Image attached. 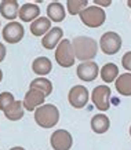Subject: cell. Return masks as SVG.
Listing matches in <instances>:
<instances>
[{"instance_id": "7", "label": "cell", "mask_w": 131, "mask_h": 150, "mask_svg": "<svg viewBox=\"0 0 131 150\" xmlns=\"http://www.w3.org/2000/svg\"><path fill=\"white\" fill-rule=\"evenodd\" d=\"M50 143L54 150H69L73 145V139L69 131L57 129L50 137Z\"/></svg>"}, {"instance_id": "9", "label": "cell", "mask_w": 131, "mask_h": 150, "mask_svg": "<svg viewBox=\"0 0 131 150\" xmlns=\"http://www.w3.org/2000/svg\"><path fill=\"white\" fill-rule=\"evenodd\" d=\"M77 77L80 79L81 81H94L95 79L100 74V68L95 61H87V62H81L76 69Z\"/></svg>"}, {"instance_id": "20", "label": "cell", "mask_w": 131, "mask_h": 150, "mask_svg": "<svg viewBox=\"0 0 131 150\" xmlns=\"http://www.w3.org/2000/svg\"><path fill=\"white\" fill-rule=\"evenodd\" d=\"M100 74H101V79L104 80V83H113L116 81V79L119 77V68L117 65L112 64V62H109V64H105L102 66V69L100 70Z\"/></svg>"}, {"instance_id": "4", "label": "cell", "mask_w": 131, "mask_h": 150, "mask_svg": "<svg viewBox=\"0 0 131 150\" xmlns=\"http://www.w3.org/2000/svg\"><path fill=\"white\" fill-rule=\"evenodd\" d=\"M80 19L87 28H100L104 25L105 19H106V14L98 6H88L80 14Z\"/></svg>"}, {"instance_id": "17", "label": "cell", "mask_w": 131, "mask_h": 150, "mask_svg": "<svg viewBox=\"0 0 131 150\" xmlns=\"http://www.w3.org/2000/svg\"><path fill=\"white\" fill-rule=\"evenodd\" d=\"M110 127V120L105 114H95L91 118V129L95 134H105Z\"/></svg>"}, {"instance_id": "19", "label": "cell", "mask_w": 131, "mask_h": 150, "mask_svg": "<svg viewBox=\"0 0 131 150\" xmlns=\"http://www.w3.org/2000/svg\"><path fill=\"white\" fill-rule=\"evenodd\" d=\"M116 91L124 96H131V73H123L119 74V77L115 81Z\"/></svg>"}, {"instance_id": "15", "label": "cell", "mask_w": 131, "mask_h": 150, "mask_svg": "<svg viewBox=\"0 0 131 150\" xmlns=\"http://www.w3.org/2000/svg\"><path fill=\"white\" fill-rule=\"evenodd\" d=\"M0 14L6 19H15L19 14V6L17 0H3L0 3Z\"/></svg>"}, {"instance_id": "11", "label": "cell", "mask_w": 131, "mask_h": 150, "mask_svg": "<svg viewBox=\"0 0 131 150\" xmlns=\"http://www.w3.org/2000/svg\"><path fill=\"white\" fill-rule=\"evenodd\" d=\"M44 99L46 95L41 91L35 90V88H29V91L25 94V98H23V108L29 112H33L37 108H40L41 105H44Z\"/></svg>"}, {"instance_id": "10", "label": "cell", "mask_w": 131, "mask_h": 150, "mask_svg": "<svg viewBox=\"0 0 131 150\" xmlns=\"http://www.w3.org/2000/svg\"><path fill=\"white\" fill-rule=\"evenodd\" d=\"M23 35H25V28L19 22H15V21L7 23L3 28V39L10 44L19 43L23 39Z\"/></svg>"}, {"instance_id": "21", "label": "cell", "mask_w": 131, "mask_h": 150, "mask_svg": "<svg viewBox=\"0 0 131 150\" xmlns=\"http://www.w3.org/2000/svg\"><path fill=\"white\" fill-rule=\"evenodd\" d=\"M23 103L21 102V100H15L11 106H10L9 109H6L3 113H4V116L9 120H11V121H17V120H21V118L23 117Z\"/></svg>"}, {"instance_id": "24", "label": "cell", "mask_w": 131, "mask_h": 150, "mask_svg": "<svg viewBox=\"0 0 131 150\" xmlns=\"http://www.w3.org/2000/svg\"><path fill=\"white\" fill-rule=\"evenodd\" d=\"M14 102H15V99H14V95L11 92H1L0 94V110L1 112L9 109Z\"/></svg>"}, {"instance_id": "6", "label": "cell", "mask_w": 131, "mask_h": 150, "mask_svg": "<svg viewBox=\"0 0 131 150\" xmlns=\"http://www.w3.org/2000/svg\"><path fill=\"white\" fill-rule=\"evenodd\" d=\"M100 48L106 55L116 54L122 48V37L116 32H106L100 39Z\"/></svg>"}, {"instance_id": "13", "label": "cell", "mask_w": 131, "mask_h": 150, "mask_svg": "<svg viewBox=\"0 0 131 150\" xmlns=\"http://www.w3.org/2000/svg\"><path fill=\"white\" fill-rule=\"evenodd\" d=\"M18 17L22 22H33L40 17V7L36 3H25L19 8Z\"/></svg>"}, {"instance_id": "31", "label": "cell", "mask_w": 131, "mask_h": 150, "mask_svg": "<svg viewBox=\"0 0 131 150\" xmlns=\"http://www.w3.org/2000/svg\"><path fill=\"white\" fill-rule=\"evenodd\" d=\"M130 137H131V127H130Z\"/></svg>"}, {"instance_id": "14", "label": "cell", "mask_w": 131, "mask_h": 150, "mask_svg": "<svg viewBox=\"0 0 131 150\" xmlns=\"http://www.w3.org/2000/svg\"><path fill=\"white\" fill-rule=\"evenodd\" d=\"M51 30V21L47 17H39L36 21L31 23V33L33 36L44 37Z\"/></svg>"}, {"instance_id": "2", "label": "cell", "mask_w": 131, "mask_h": 150, "mask_svg": "<svg viewBox=\"0 0 131 150\" xmlns=\"http://www.w3.org/2000/svg\"><path fill=\"white\" fill-rule=\"evenodd\" d=\"M35 121L41 128H53L59 121V110L53 103L41 105L35 110Z\"/></svg>"}, {"instance_id": "25", "label": "cell", "mask_w": 131, "mask_h": 150, "mask_svg": "<svg viewBox=\"0 0 131 150\" xmlns=\"http://www.w3.org/2000/svg\"><path fill=\"white\" fill-rule=\"evenodd\" d=\"M122 65H123V68L126 69V70L131 72V51H128V52H126V54L123 55Z\"/></svg>"}, {"instance_id": "30", "label": "cell", "mask_w": 131, "mask_h": 150, "mask_svg": "<svg viewBox=\"0 0 131 150\" xmlns=\"http://www.w3.org/2000/svg\"><path fill=\"white\" fill-rule=\"evenodd\" d=\"M127 6H128V7H131V0H128V1H127Z\"/></svg>"}, {"instance_id": "1", "label": "cell", "mask_w": 131, "mask_h": 150, "mask_svg": "<svg viewBox=\"0 0 131 150\" xmlns=\"http://www.w3.org/2000/svg\"><path fill=\"white\" fill-rule=\"evenodd\" d=\"M75 57L81 62L93 61L98 52V44L97 40L88 36H77L72 41Z\"/></svg>"}, {"instance_id": "23", "label": "cell", "mask_w": 131, "mask_h": 150, "mask_svg": "<svg viewBox=\"0 0 131 150\" xmlns=\"http://www.w3.org/2000/svg\"><path fill=\"white\" fill-rule=\"evenodd\" d=\"M87 4H88L87 0H68L66 1V7L70 15H80L87 8Z\"/></svg>"}, {"instance_id": "16", "label": "cell", "mask_w": 131, "mask_h": 150, "mask_svg": "<svg viewBox=\"0 0 131 150\" xmlns=\"http://www.w3.org/2000/svg\"><path fill=\"white\" fill-rule=\"evenodd\" d=\"M47 17L53 22H61V21H63L65 17H66L63 6L61 3H58V1H51L50 4L47 6Z\"/></svg>"}, {"instance_id": "29", "label": "cell", "mask_w": 131, "mask_h": 150, "mask_svg": "<svg viewBox=\"0 0 131 150\" xmlns=\"http://www.w3.org/2000/svg\"><path fill=\"white\" fill-rule=\"evenodd\" d=\"M1 80H3V70L0 69V81H1Z\"/></svg>"}, {"instance_id": "18", "label": "cell", "mask_w": 131, "mask_h": 150, "mask_svg": "<svg viewBox=\"0 0 131 150\" xmlns=\"http://www.w3.org/2000/svg\"><path fill=\"white\" fill-rule=\"evenodd\" d=\"M32 70L39 76H46L53 70V64L47 57H39L32 62Z\"/></svg>"}, {"instance_id": "5", "label": "cell", "mask_w": 131, "mask_h": 150, "mask_svg": "<svg viewBox=\"0 0 131 150\" xmlns=\"http://www.w3.org/2000/svg\"><path fill=\"white\" fill-rule=\"evenodd\" d=\"M110 95H112V91L109 86H97L93 90V94H91V100L93 103L95 105V108L101 112H106V110L110 108Z\"/></svg>"}, {"instance_id": "22", "label": "cell", "mask_w": 131, "mask_h": 150, "mask_svg": "<svg viewBox=\"0 0 131 150\" xmlns=\"http://www.w3.org/2000/svg\"><path fill=\"white\" fill-rule=\"evenodd\" d=\"M29 88L39 90V91H41L46 96H48L51 92H53V83L44 77H37V79H35V80H32Z\"/></svg>"}, {"instance_id": "8", "label": "cell", "mask_w": 131, "mask_h": 150, "mask_svg": "<svg viewBox=\"0 0 131 150\" xmlns=\"http://www.w3.org/2000/svg\"><path fill=\"white\" fill-rule=\"evenodd\" d=\"M68 100L75 109H81L84 108L88 102V90L81 84L72 87L68 94Z\"/></svg>"}, {"instance_id": "12", "label": "cell", "mask_w": 131, "mask_h": 150, "mask_svg": "<svg viewBox=\"0 0 131 150\" xmlns=\"http://www.w3.org/2000/svg\"><path fill=\"white\" fill-rule=\"evenodd\" d=\"M63 37V30L62 28L55 26L51 28V30L41 39V46L44 47L46 50H54L58 47V44L62 41Z\"/></svg>"}, {"instance_id": "28", "label": "cell", "mask_w": 131, "mask_h": 150, "mask_svg": "<svg viewBox=\"0 0 131 150\" xmlns=\"http://www.w3.org/2000/svg\"><path fill=\"white\" fill-rule=\"evenodd\" d=\"M10 150H25V149L21 147V146H15V147H13V149H10Z\"/></svg>"}, {"instance_id": "27", "label": "cell", "mask_w": 131, "mask_h": 150, "mask_svg": "<svg viewBox=\"0 0 131 150\" xmlns=\"http://www.w3.org/2000/svg\"><path fill=\"white\" fill-rule=\"evenodd\" d=\"M4 58H6V47H4V44L0 43V62H3Z\"/></svg>"}, {"instance_id": "3", "label": "cell", "mask_w": 131, "mask_h": 150, "mask_svg": "<svg viewBox=\"0 0 131 150\" xmlns=\"http://www.w3.org/2000/svg\"><path fill=\"white\" fill-rule=\"evenodd\" d=\"M75 51L72 41L68 39H62V41L55 48V61L62 68H70L75 65Z\"/></svg>"}, {"instance_id": "26", "label": "cell", "mask_w": 131, "mask_h": 150, "mask_svg": "<svg viewBox=\"0 0 131 150\" xmlns=\"http://www.w3.org/2000/svg\"><path fill=\"white\" fill-rule=\"evenodd\" d=\"M94 4L95 6H110L112 4V1L110 0H94Z\"/></svg>"}]
</instances>
